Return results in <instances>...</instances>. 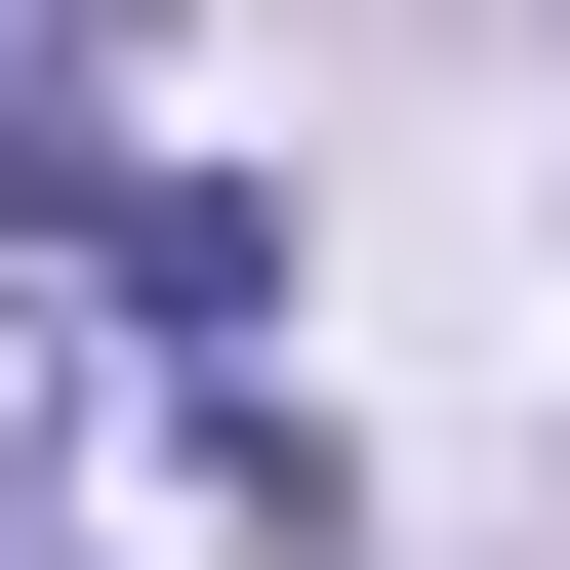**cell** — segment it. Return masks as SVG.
<instances>
[{
  "label": "cell",
  "mask_w": 570,
  "mask_h": 570,
  "mask_svg": "<svg viewBox=\"0 0 570 570\" xmlns=\"http://www.w3.org/2000/svg\"><path fill=\"white\" fill-rule=\"evenodd\" d=\"M122 326H285V204L245 164H122Z\"/></svg>",
  "instance_id": "6da1fadb"
}]
</instances>
